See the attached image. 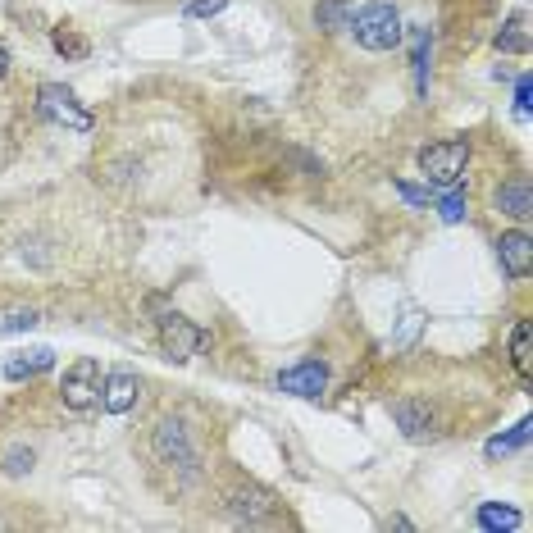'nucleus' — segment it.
Masks as SVG:
<instances>
[{
	"mask_svg": "<svg viewBox=\"0 0 533 533\" xmlns=\"http://www.w3.org/2000/svg\"><path fill=\"white\" fill-rule=\"evenodd\" d=\"M465 210H470V205H465V192L461 187H447V196L438 201V219L442 224H461Z\"/></svg>",
	"mask_w": 533,
	"mask_h": 533,
	"instance_id": "obj_19",
	"label": "nucleus"
},
{
	"mask_svg": "<svg viewBox=\"0 0 533 533\" xmlns=\"http://www.w3.org/2000/svg\"><path fill=\"white\" fill-rule=\"evenodd\" d=\"M392 415H397V424H401V433L406 438H429V424H433V415H429V406H420V401H397L392 406Z\"/></svg>",
	"mask_w": 533,
	"mask_h": 533,
	"instance_id": "obj_13",
	"label": "nucleus"
},
{
	"mask_svg": "<svg viewBox=\"0 0 533 533\" xmlns=\"http://www.w3.org/2000/svg\"><path fill=\"white\" fill-rule=\"evenodd\" d=\"M51 365H55V356H51L46 347H37V351H19V356L5 360V379H14V383L37 379V374H46Z\"/></svg>",
	"mask_w": 533,
	"mask_h": 533,
	"instance_id": "obj_12",
	"label": "nucleus"
},
{
	"mask_svg": "<svg viewBox=\"0 0 533 533\" xmlns=\"http://www.w3.org/2000/svg\"><path fill=\"white\" fill-rule=\"evenodd\" d=\"M511 360L524 379H533V351H529V324H515L511 333Z\"/></svg>",
	"mask_w": 533,
	"mask_h": 533,
	"instance_id": "obj_17",
	"label": "nucleus"
},
{
	"mask_svg": "<svg viewBox=\"0 0 533 533\" xmlns=\"http://www.w3.org/2000/svg\"><path fill=\"white\" fill-rule=\"evenodd\" d=\"M497 256H502V269L511 278H529L533 274V237L529 233H502L497 237Z\"/></svg>",
	"mask_w": 533,
	"mask_h": 533,
	"instance_id": "obj_8",
	"label": "nucleus"
},
{
	"mask_svg": "<svg viewBox=\"0 0 533 533\" xmlns=\"http://www.w3.org/2000/svg\"><path fill=\"white\" fill-rule=\"evenodd\" d=\"M155 461H160L164 470H174V479L183 483V488H192V483L201 479V456H196L183 420H160V424H155Z\"/></svg>",
	"mask_w": 533,
	"mask_h": 533,
	"instance_id": "obj_2",
	"label": "nucleus"
},
{
	"mask_svg": "<svg viewBox=\"0 0 533 533\" xmlns=\"http://www.w3.org/2000/svg\"><path fill=\"white\" fill-rule=\"evenodd\" d=\"M137 379L133 374H110V379L101 383V410L105 415H128V410L137 406Z\"/></svg>",
	"mask_w": 533,
	"mask_h": 533,
	"instance_id": "obj_9",
	"label": "nucleus"
},
{
	"mask_svg": "<svg viewBox=\"0 0 533 533\" xmlns=\"http://www.w3.org/2000/svg\"><path fill=\"white\" fill-rule=\"evenodd\" d=\"M60 392H64V406L69 410H92L96 401H101V369H96V360L82 356L78 365L64 374Z\"/></svg>",
	"mask_w": 533,
	"mask_h": 533,
	"instance_id": "obj_4",
	"label": "nucleus"
},
{
	"mask_svg": "<svg viewBox=\"0 0 533 533\" xmlns=\"http://www.w3.org/2000/svg\"><path fill=\"white\" fill-rule=\"evenodd\" d=\"M529 110H533V78L524 73V78L515 82V114H520V119H529Z\"/></svg>",
	"mask_w": 533,
	"mask_h": 533,
	"instance_id": "obj_20",
	"label": "nucleus"
},
{
	"mask_svg": "<svg viewBox=\"0 0 533 533\" xmlns=\"http://www.w3.org/2000/svg\"><path fill=\"white\" fill-rule=\"evenodd\" d=\"M492 205H497L506 219H520V224H524V219L533 215L529 183H524V178H511V183H502V187H497V196H492Z\"/></svg>",
	"mask_w": 533,
	"mask_h": 533,
	"instance_id": "obj_11",
	"label": "nucleus"
},
{
	"mask_svg": "<svg viewBox=\"0 0 533 533\" xmlns=\"http://www.w3.org/2000/svg\"><path fill=\"white\" fill-rule=\"evenodd\" d=\"M37 105H41V114H46V119L64 123V128H73V133H87V128H92V114L78 110V101H73L69 87H55V82H46Z\"/></svg>",
	"mask_w": 533,
	"mask_h": 533,
	"instance_id": "obj_6",
	"label": "nucleus"
},
{
	"mask_svg": "<svg viewBox=\"0 0 533 533\" xmlns=\"http://www.w3.org/2000/svg\"><path fill=\"white\" fill-rule=\"evenodd\" d=\"M278 388L292 392V397H324L328 369L319 365V360H301V365H292V369H283V374H278Z\"/></svg>",
	"mask_w": 533,
	"mask_h": 533,
	"instance_id": "obj_7",
	"label": "nucleus"
},
{
	"mask_svg": "<svg viewBox=\"0 0 533 533\" xmlns=\"http://www.w3.org/2000/svg\"><path fill=\"white\" fill-rule=\"evenodd\" d=\"M465 164H470V146L461 137H447V142H433L420 151V169L433 187H461Z\"/></svg>",
	"mask_w": 533,
	"mask_h": 533,
	"instance_id": "obj_3",
	"label": "nucleus"
},
{
	"mask_svg": "<svg viewBox=\"0 0 533 533\" xmlns=\"http://www.w3.org/2000/svg\"><path fill=\"white\" fill-rule=\"evenodd\" d=\"M160 338H164V351H169L174 360H192L196 351L210 342L201 328H192L178 310H164V315H160Z\"/></svg>",
	"mask_w": 533,
	"mask_h": 533,
	"instance_id": "obj_5",
	"label": "nucleus"
},
{
	"mask_svg": "<svg viewBox=\"0 0 533 533\" xmlns=\"http://www.w3.org/2000/svg\"><path fill=\"white\" fill-rule=\"evenodd\" d=\"M347 32H351V41H356L360 51H369V55L397 51L401 37H406V32H401V14H397L392 0H369V5L351 10Z\"/></svg>",
	"mask_w": 533,
	"mask_h": 533,
	"instance_id": "obj_1",
	"label": "nucleus"
},
{
	"mask_svg": "<svg viewBox=\"0 0 533 533\" xmlns=\"http://www.w3.org/2000/svg\"><path fill=\"white\" fill-rule=\"evenodd\" d=\"M228 511H233L237 520L256 524V520H265V515H274V497L260 488H237V492H228Z\"/></svg>",
	"mask_w": 533,
	"mask_h": 533,
	"instance_id": "obj_10",
	"label": "nucleus"
},
{
	"mask_svg": "<svg viewBox=\"0 0 533 533\" xmlns=\"http://www.w3.org/2000/svg\"><path fill=\"white\" fill-rule=\"evenodd\" d=\"M224 5L228 0H192V5H187V19H215Z\"/></svg>",
	"mask_w": 533,
	"mask_h": 533,
	"instance_id": "obj_23",
	"label": "nucleus"
},
{
	"mask_svg": "<svg viewBox=\"0 0 533 533\" xmlns=\"http://www.w3.org/2000/svg\"><path fill=\"white\" fill-rule=\"evenodd\" d=\"M397 192L406 196L410 205H429V192H424V187H410V183H397Z\"/></svg>",
	"mask_w": 533,
	"mask_h": 533,
	"instance_id": "obj_24",
	"label": "nucleus"
},
{
	"mask_svg": "<svg viewBox=\"0 0 533 533\" xmlns=\"http://www.w3.org/2000/svg\"><path fill=\"white\" fill-rule=\"evenodd\" d=\"M415 87L429 92V28H415Z\"/></svg>",
	"mask_w": 533,
	"mask_h": 533,
	"instance_id": "obj_18",
	"label": "nucleus"
},
{
	"mask_svg": "<svg viewBox=\"0 0 533 533\" xmlns=\"http://www.w3.org/2000/svg\"><path fill=\"white\" fill-rule=\"evenodd\" d=\"M479 529H488V533L520 529V511H511V506H497V502H483L479 506Z\"/></svg>",
	"mask_w": 533,
	"mask_h": 533,
	"instance_id": "obj_16",
	"label": "nucleus"
},
{
	"mask_svg": "<svg viewBox=\"0 0 533 533\" xmlns=\"http://www.w3.org/2000/svg\"><path fill=\"white\" fill-rule=\"evenodd\" d=\"M5 69H10V55H5V51H0V73H5Z\"/></svg>",
	"mask_w": 533,
	"mask_h": 533,
	"instance_id": "obj_25",
	"label": "nucleus"
},
{
	"mask_svg": "<svg viewBox=\"0 0 533 533\" xmlns=\"http://www.w3.org/2000/svg\"><path fill=\"white\" fill-rule=\"evenodd\" d=\"M524 23H529V19H524V10H515L511 19L502 23V32H497V51H502V55H524V51H529V28H524Z\"/></svg>",
	"mask_w": 533,
	"mask_h": 533,
	"instance_id": "obj_14",
	"label": "nucleus"
},
{
	"mask_svg": "<svg viewBox=\"0 0 533 533\" xmlns=\"http://www.w3.org/2000/svg\"><path fill=\"white\" fill-rule=\"evenodd\" d=\"M55 51H60V55H87V41L60 28V32H55Z\"/></svg>",
	"mask_w": 533,
	"mask_h": 533,
	"instance_id": "obj_22",
	"label": "nucleus"
},
{
	"mask_svg": "<svg viewBox=\"0 0 533 533\" xmlns=\"http://www.w3.org/2000/svg\"><path fill=\"white\" fill-rule=\"evenodd\" d=\"M310 5H315V0H310Z\"/></svg>",
	"mask_w": 533,
	"mask_h": 533,
	"instance_id": "obj_26",
	"label": "nucleus"
},
{
	"mask_svg": "<svg viewBox=\"0 0 533 533\" xmlns=\"http://www.w3.org/2000/svg\"><path fill=\"white\" fill-rule=\"evenodd\" d=\"M32 324H41L37 310H14V315L0 324V333H23V328H32Z\"/></svg>",
	"mask_w": 533,
	"mask_h": 533,
	"instance_id": "obj_21",
	"label": "nucleus"
},
{
	"mask_svg": "<svg viewBox=\"0 0 533 533\" xmlns=\"http://www.w3.org/2000/svg\"><path fill=\"white\" fill-rule=\"evenodd\" d=\"M529 429H533V424H529V420H520L511 433H497V438L488 442V461H502V456H511V451H520L524 442H529Z\"/></svg>",
	"mask_w": 533,
	"mask_h": 533,
	"instance_id": "obj_15",
	"label": "nucleus"
}]
</instances>
